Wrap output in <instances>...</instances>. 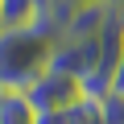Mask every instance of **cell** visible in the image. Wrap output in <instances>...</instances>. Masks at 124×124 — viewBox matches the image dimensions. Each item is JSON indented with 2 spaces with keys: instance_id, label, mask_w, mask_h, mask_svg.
<instances>
[{
  "instance_id": "cell-1",
  "label": "cell",
  "mask_w": 124,
  "mask_h": 124,
  "mask_svg": "<svg viewBox=\"0 0 124 124\" xmlns=\"http://www.w3.org/2000/svg\"><path fill=\"white\" fill-rule=\"evenodd\" d=\"M54 41H58V25L50 21V13L29 29H0V87L29 91L50 70Z\"/></svg>"
},
{
  "instance_id": "cell-2",
  "label": "cell",
  "mask_w": 124,
  "mask_h": 124,
  "mask_svg": "<svg viewBox=\"0 0 124 124\" xmlns=\"http://www.w3.org/2000/svg\"><path fill=\"white\" fill-rule=\"evenodd\" d=\"M25 95H29L33 112H70L83 99V83L70 79V75H62V70H46Z\"/></svg>"
},
{
  "instance_id": "cell-3",
  "label": "cell",
  "mask_w": 124,
  "mask_h": 124,
  "mask_svg": "<svg viewBox=\"0 0 124 124\" xmlns=\"http://www.w3.org/2000/svg\"><path fill=\"white\" fill-rule=\"evenodd\" d=\"M0 124H37V112L25 91H4L0 87Z\"/></svg>"
},
{
  "instance_id": "cell-4",
  "label": "cell",
  "mask_w": 124,
  "mask_h": 124,
  "mask_svg": "<svg viewBox=\"0 0 124 124\" xmlns=\"http://www.w3.org/2000/svg\"><path fill=\"white\" fill-rule=\"evenodd\" d=\"M66 124H108L103 120V108H99V99H79L70 112H66Z\"/></svg>"
},
{
  "instance_id": "cell-5",
  "label": "cell",
  "mask_w": 124,
  "mask_h": 124,
  "mask_svg": "<svg viewBox=\"0 0 124 124\" xmlns=\"http://www.w3.org/2000/svg\"><path fill=\"white\" fill-rule=\"evenodd\" d=\"M99 108H103V120H108V124H124V99H120V95H103Z\"/></svg>"
},
{
  "instance_id": "cell-6",
  "label": "cell",
  "mask_w": 124,
  "mask_h": 124,
  "mask_svg": "<svg viewBox=\"0 0 124 124\" xmlns=\"http://www.w3.org/2000/svg\"><path fill=\"white\" fill-rule=\"evenodd\" d=\"M108 95H120V99H124V50H120V58H116V66H112V87H108Z\"/></svg>"
},
{
  "instance_id": "cell-7",
  "label": "cell",
  "mask_w": 124,
  "mask_h": 124,
  "mask_svg": "<svg viewBox=\"0 0 124 124\" xmlns=\"http://www.w3.org/2000/svg\"><path fill=\"white\" fill-rule=\"evenodd\" d=\"M37 124H66V112H37Z\"/></svg>"
},
{
  "instance_id": "cell-8",
  "label": "cell",
  "mask_w": 124,
  "mask_h": 124,
  "mask_svg": "<svg viewBox=\"0 0 124 124\" xmlns=\"http://www.w3.org/2000/svg\"><path fill=\"white\" fill-rule=\"evenodd\" d=\"M50 4H58V8H79V4H91V0H50Z\"/></svg>"
},
{
  "instance_id": "cell-9",
  "label": "cell",
  "mask_w": 124,
  "mask_h": 124,
  "mask_svg": "<svg viewBox=\"0 0 124 124\" xmlns=\"http://www.w3.org/2000/svg\"><path fill=\"white\" fill-rule=\"evenodd\" d=\"M116 21H120V29H124V4H120V8H116Z\"/></svg>"
},
{
  "instance_id": "cell-10",
  "label": "cell",
  "mask_w": 124,
  "mask_h": 124,
  "mask_svg": "<svg viewBox=\"0 0 124 124\" xmlns=\"http://www.w3.org/2000/svg\"><path fill=\"white\" fill-rule=\"evenodd\" d=\"M103 4H108V8H120V4H124V0H103Z\"/></svg>"
}]
</instances>
